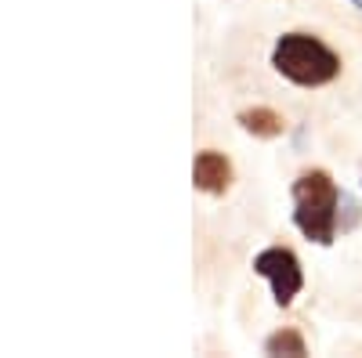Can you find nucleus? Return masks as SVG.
Wrapping results in <instances>:
<instances>
[{
	"instance_id": "3",
	"label": "nucleus",
	"mask_w": 362,
	"mask_h": 358,
	"mask_svg": "<svg viewBox=\"0 0 362 358\" xmlns=\"http://www.w3.org/2000/svg\"><path fill=\"white\" fill-rule=\"evenodd\" d=\"M254 272L261 279H268L272 286V297H276V304H290L293 297L300 293V286H305V275H300V261L293 250L286 246H268L254 257Z\"/></svg>"
},
{
	"instance_id": "2",
	"label": "nucleus",
	"mask_w": 362,
	"mask_h": 358,
	"mask_svg": "<svg viewBox=\"0 0 362 358\" xmlns=\"http://www.w3.org/2000/svg\"><path fill=\"white\" fill-rule=\"evenodd\" d=\"M272 66L297 87H322L337 80L341 58L312 33H283L272 47Z\"/></svg>"
},
{
	"instance_id": "5",
	"label": "nucleus",
	"mask_w": 362,
	"mask_h": 358,
	"mask_svg": "<svg viewBox=\"0 0 362 358\" xmlns=\"http://www.w3.org/2000/svg\"><path fill=\"white\" fill-rule=\"evenodd\" d=\"M239 124H243V131L254 134V138H279L283 127H286V119L276 109H268V105H254L247 112H239Z\"/></svg>"
},
{
	"instance_id": "1",
	"label": "nucleus",
	"mask_w": 362,
	"mask_h": 358,
	"mask_svg": "<svg viewBox=\"0 0 362 358\" xmlns=\"http://www.w3.org/2000/svg\"><path fill=\"white\" fill-rule=\"evenodd\" d=\"M337 206H341V192H337V181L326 170H305L293 181V225L312 243H319V246L334 243Z\"/></svg>"
},
{
	"instance_id": "4",
	"label": "nucleus",
	"mask_w": 362,
	"mask_h": 358,
	"mask_svg": "<svg viewBox=\"0 0 362 358\" xmlns=\"http://www.w3.org/2000/svg\"><path fill=\"white\" fill-rule=\"evenodd\" d=\"M192 185L206 196H225L232 189V163L218 148H203L192 163Z\"/></svg>"
},
{
	"instance_id": "6",
	"label": "nucleus",
	"mask_w": 362,
	"mask_h": 358,
	"mask_svg": "<svg viewBox=\"0 0 362 358\" xmlns=\"http://www.w3.org/2000/svg\"><path fill=\"white\" fill-rule=\"evenodd\" d=\"M264 351L268 354H305V340H300L297 330H279L264 340Z\"/></svg>"
}]
</instances>
